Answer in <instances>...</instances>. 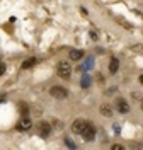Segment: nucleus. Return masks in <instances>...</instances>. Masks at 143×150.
<instances>
[{"mask_svg": "<svg viewBox=\"0 0 143 150\" xmlns=\"http://www.w3.org/2000/svg\"><path fill=\"white\" fill-rule=\"evenodd\" d=\"M58 75H60L61 79H70V75H72V67L68 65L67 62L58 63Z\"/></svg>", "mask_w": 143, "mask_h": 150, "instance_id": "nucleus-1", "label": "nucleus"}, {"mask_svg": "<svg viewBox=\"0 0 143 150\" xmlns=\"http://www.w3.org/2000/svg\"><path fill=\"white\" fill-rule=\"evenodd\" d=\"M87 126H89V123L85 120H77L73 125H72V131L77 133V135H84V131L87 130Z\"/></svg>", "mask_w": 143, "mask_h": 150, "instance_id": "nucleus-2", "label": "nucleus"}, {"mask_svg": "<svg viewBox=\"0 0 143 150\" xmlns=\"http://www.w3.org/2000/svg\"><path fill=\"white\" fill-rule=\"evenodd\" d=\"M49 94H51L55 99H65V97L68 96V91L63 89V87H60V85H55V87H51Z\"/></svg>", "mask_w": 143, "mask_h": 150, "instance_id": "nucleus-3", "label": "nucleus"}, {"mask_svg": "<svg viewBox=\"0 0 143 150\" xmlns=\"http://www.w3.org/2000/svg\"><path fill=\"white\" fill-rule=\"evenodd\" d=\"M38 131H39V135H41L43 138H48L49 133H51V126H49V123L48 121H39L38 123Z\"/></svg>", "mask_w": 143, "mask_h": 150, "instance_id": "nucleus-4", "label": "nucleus"}, {"mask_svg": "<svg viewBox=\"0 0 143 150\" xmlns=\"http://www.w3.org/2000/svg\"><path fill=\"white\" fill-rule=\"evenodd\" d=\"M116 108H118V111H119V112H123V114H126V112L130 111V106H128V103L124 101L123 97L116 99Z\"/></svg>", "mask_w": 143, "mask_h": 150, "instance_id": "nucleus-5", "label": "nucleus"}, {"mask_svg": "<svg viewBox=\"0 0 143 150\" xmlns=\"http://www.w3.org/2000/svg\"><path fill=\"white\" fill-rule=\"evenodd\" d=\"M82 137H84V140H85V142L94 140V138H95V128L92 126V125H89V126H87V130L84 131V135H82Z\"/></svg>", "mask_w": 143, "mask_h": 150, "instance_id": "nucleus-6", "label": "nucleus"}, {"mask_svg": "<svg viewBox=\"0 0 143 150\" xmlns=\"http://www.w3.org/2000/svg\"><path fill=\"white\" fill-rule=\"evenodd\" d=\"M31 126H32V123H31V120H29L27 116H26V118H22V120H20L19 121V126H17V128H19V130H29V128H31Z\"/></svg>", "mask_w": 143, "mask_h": 150, "instance_id": "nucleus-7", "label": "nucleus"}, {"mask_svg": "<svg viewBox=\"0 0 143 150\" xmlns=\"http://www.w3.org/2000/svg\"><path fill=\"white\" fill-rule=\"evenodd\" d=\"M82 58H84V51L82 50H72L70 51V60L77 62V60H82Z\"/></svg>", "mask_w": 143, "mask_h": 150, "instance_id": "nucleus-8", "label": "nucleus"}, {"mask_svg": "<svg viewBox=\"0 0 143 150\" xmlns=\"http://www.w3.org/2000/svg\"><path fill=\"white\" fill-rule=\"evenodd\" d=\"M118 68H119V62H118V58H111V62H109V72L111 74H116L118 72Z\"/></svg>", "mask_w": 143, "mask_h": 150, "instance_id": "nucleus-9", "label": "nucleus"}, {"mask_svg": "<svg viewBox=\"0 0 143 150\" xmlns=\"http://www.w3.org/2000/svg\"><path fill=\"white\" fill-rule=\"evenodd\" d=\"M36 63H38V60H36V58H27L26 62H22V68H24V70H27V68H31V67H34Z\"/></svg>", "mask_w": 143, "mask_h": 150, "instance_id": "nucleus-10", "label": "nucleus"}, {"mask_svg": "<svg viewBox=\"0 0 143 150\" xmlns=\"http://www.w3.org/2000/svg\"><path fill=\"white\" fill-rule=\"evenodd\" d=\"M101 114H104V116H113V109H111V106H107V104H102L101 106Z\"/></svg>", "mask_w": 143, "mask_h": 150, "instance_id": "nucleus-11", "label": "nucleus"}, {"mask_svg": "<svg viewBox=\"0 0 143 150\" xmlns=\"http://www.w3.org/2000/svg\"><path fill=\"white\" fill-rule=\"evenodd\" d=\"M65 143H67V147H68V149H70V150H75V149H77V145H75V143H73V142H72V140H70L68 137H67V138H65Z\"/></svg>", "mask_w": 143, "mask_h": 150, "instance_id": "nucleus-12", "label": "nucleus"}, {"mask_svg": "<svg viewBox=\"0 0 143 150\" xmlns=\"http://www.w3.org/2000/svg\"><path fill=\"white\" fill-rule=\"evenodd\" d=\"M89 84H90V79H89V77H84V79H82V87L85 89V87H89Z\"/></svg>", "mask_w": 143, "mask_h": 150, "instance_id": "nucleus-13", "label": "nucleus"}, {"mask_svg": "<svg viewBox=\"0 0 143 150\" xmlns=\"http://www.w3.org/2000/svg\"><path fill=\"white\" fill-rule=\"evenodd\" d=\"M111 150H126L123 147V145H119V143H116V145H113V147H111Z\"/></svg>", "mask_w": 143, "mask_h": 150, "instance_id": "nucleus-14", "label": "nucleus"}, {"mask_svg": "<svg viewBox=\"0 0 143 150\" xmlns=\"http://www.w3.org/2000/svg\"><path fill=\"white\" fill-rule=\"evenodd\" d=\"M4 72H5V65H4V63L0 62V75L4 74Z\"/></svg>", "mask_w": 143, "mask_h": 150, "instance_id": "nucleus-15", "label": "nucleus"}, {"mask_svg": "<svg viewBox=\"0 0 143 150\" xmlns=\"http://www.w3.org/2000/svg\"><path fill=\"white\" fill-rule=\"evenodd\" d=\"M140 82L143 84V75H140Z\"/></svg>", "mask_w": 143, "mask_h": 150, "instance_id": "nucleus-16", "label": "nucleus"}, {"mask_svg": "<svg viewBox=\"0 0 143 150\" xmlns=\"http://www.w3.org/2000/svg\"><path fill=\"white\" fill-rule=\"evenodd\" d=\"M142 109H143V101H142Z\"/></svg>", "mask_w": 143, "mask_h": 150, "instance_id": "nucleus-17", "label": "nucleus"}]
</instances>
